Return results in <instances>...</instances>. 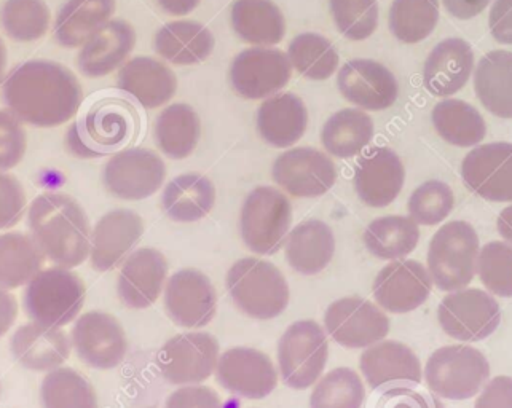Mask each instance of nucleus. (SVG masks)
I'll use <instances>...</instances> for the list:
<instances>
[{
    "mask_svg": "<svg viewBox=\"0 0 512 408\" xmlns=\"http://www.w3.org/2000/svg\"><path fill=\"white\" fill-rule=\"evenodd\" d=\"M2 101L21 122L53 128L79 112L83 91L74 72L63 64L31 59L8 72L2 83Z\"/></svg>",
    "mask_w": 512,
    "mask_h": 408,
    "instance_id": "obj_1",
    "label": "nucleus"
},
{
    "mask_svg": "<svg viewBox=\"0 0 512 408\" xmlns=\"http://www.w3.org/2000/svg\"><path fill=\"white\" fill-rule=\"evenodd\" d=\"M28 222L32 238L58 267H79L90 255L87 212L69 195L42 193L32 201Z\"/></svg>",
    "mask_w": 512,
    "mask_h": 408,
    "instance_id": "obj_2",
    "label": "nucleus"
},
{
    "mask_svg": "<svg viewBox=\"0 0 512 408\" xmlns=\"http://www.w3.org/2000/svg\"><path fill=\"white\" fill-rule=\"evenodd\" d=\"M227 287L233 303L251 318L273 319L288 308V281L273 263L265 260H238L229 270Z\"/></svg>",
    "mask_w": 512,
    "mask_h": 408,
    "instance_id": "obj_3",
    "label": "nucleus"
},
{
    "mask_svg": "<svg viewBox=\"0 0 512 408\" xmlns=\"http://www.w3.org/2000/svg\"><path fill=\"white\" fill-rule=\"evenodd\" d=\"M479 236L473 225L453 220L442 225L428 249V270L438 289L460 291L474 279L479 257Z\"/></svg>",
    "mask_w": 512,
    "mask_h": 408,
    "instance_id": "obj_4",
    "label": "nucleus"
},
{
    "mask_svg": "<svg viewBox=\"0 0 512 408\" xmlns=\"http://www.w3.org/2000/svg\"><path fill=\"white\" fill-rule=\"evenodd\" d=\"M85 295V284L69 268H48L29 281L24 291V310L34 322L63 327L79 316Z\"/></svg>",
    "mask_w": 512,
    "mask_h": 408,
    "instance_id": "obj_5",
    "label": "nucleus"
},
{
    "mask_svg": "<svg viewBox=\"0 0 512 408\" xmlns=\"http://www.w3.org/2000/svg\"><path fill=\"white\" fill-rule=\"evenodd\" d=\"M133 109L123 101L96 102L87 115L69 128L66 144L79 158H99L122 147L134 130Z\"/></svg>",
    "mask_w": 512,
    "mask_h": 408,
    "instance_id": "obj_6",
    "label": "nucleus"
},
{
    "mask_svg": "<svg viewBox=\"0 0 512 408\" xmlns=\"http://www.w3.org/2000/svg\"><path fill=\"white\" fill-rule=\"evenodd\" d=\"M490 377L487 357L473 346H444L426 362L425 380L434 394L465 401L481 393Z\"/></svg>",
    "mask_w": 512,
    "mask_h": 408,
    "instance_id": "obj_7",
    "label": "nucleus"
},
{
    "mask_svg": "<svg viewBox=\"0 0 512 408\" xmlns=\"http://www.w3.org/2000/svg\"><path fill=\"white\" fill-rule=\"evenodd\" d=\"M291 220V203L286 195L262 185L249 193L241 208V238L256 254H276L288 236Z\"/></svg>",
    "mask_w": 512,
    "mask_h": 408,
    "instance_id": "obj_8",
    "label": "nucleus"
},
{
    "mask_svg": "<svg viewBox=\"0 0 512 408\" xmlns=\"http://www.w3.org/2000/svg\"><path fill=\"white\" fill-rule=\"evenodd\" d=\"M329 343L315 321H297L288 327L278 345L281 378L289 388L308 389L323 375Z\"/></svg>",
    "mask_w": 512,
    "mask_h": 408,
    "instance_id": "obj_9",
    "label": "nucleus"
},
{
    "mask_svg": "<svg viewBox=\"0 0 512 408\" xmlns=\"http://www.w3.org/2000/svg\"><path fill=\"white\" fill-rule=\"evenodd\" d=\"M438 319L449 337L460 342H481L500 326V305L487 292L460 289L442 299Z\"/></svg>",
    "mask_w": 512,
    "mask_h": 408,
    "instance_id": "obj_10",
    "label": "nucleus"
},
{
    "mask_svg": "<svg viewBox=\"0 0 512 408\" xmlns=\"http://www.w3.org/2000/svg\"><path fill=\"white\" fill-rule=\"evenodd\" d=\"M217 362L219 343L206 332L176 335L157 354L160 375L171 385H195L208 380Z\"/></svg>",
    "mask_w": 512,
    "mask_h": 408,
    "instance_id": "obj_11",
    "label": "nucleus"
},
{
    "mask_svg": "<svg viewBox=\"0 0 512 408\" xmlns=\"http://www.w3.org/2000/svg\"><path fill=\"white\" fill-rule=\"evenodd\" d=\"M166 177L165 161L149 149L120 150L104 168L106 189L120 200H146L152 197Z\"/></svg>",
    "mask_w": 512,
    "mask_h": 408,
    "instance_id": "obj_12",
    "label": "nucleus"
},
{
    "mask_svg": "<svg viewBox=\"0 0 512 408\" xmlns=\"http://www.w3.org/2000/svg\"><path fill=\"white\" fill-rule=\"evenodd\" d=\"M291 74L288 56L278 48L270 47L241 51L230 67V80L235 91L253 101L278 95L288 85Z\"/></svg>",
    "mask_w": 512,
    "mask_h": 408,
    "instance_id": "obj_13",
    "label": "nucleus"
},
{
    "mask_svg": "<svg viewBox=\"0 0 512 408\" xmlns=\"http://www.w3.org/2000/svg\"><path fill=\"white\" fill-rule=\"evenodd\" d=\"M324 326L334 342L359 350L382 342L390 332V319L374 303L347 297L327 308Z\"/></svg>",
    "mask_w": 512,
    "mask_h": 408,
    "instance_id": "obj_14",
    "label": "nucleus"
},
{
    "mask_svg": "<svg viewBox=\"0 0 512 408\" xmlns=\"http://www.w3.org/2000/svg\"><path fill=\"white\" fill-rule=\"evenodd\" d=\"M71 335L75 353L91 369H115L127 356L125 330L114 316L104 311L82 314Z\"/></svg>",
    "mask_w": 512,
    "mask_h": 408,
    "instance_id": "obj_15",
    "label": "nucleus"
},
{
    "mask_svg": "<svg viewBox=\"0 0 512 408\" xmlns=\"http://www.w3.org/2000/svg\"><path fill=\"white\" fill-rule=\"evenodd\" d=\"M273 179L296 198H316L334 187L337 168L326 153L312 147H297L276 158Z\"/></svg>",
    "mask_w": 512,
    "mask_h": 408,
    "instance_id": "obj_16",
    "label": "nucleus"
},
{
    "mask_svg": "<svg viewBox=\"0 0 512 408\" xmlns=\"http://www.w3.org/2000/svg\"><path fill=\"white\" fill-rule=\"evenodd\" d=\"M461 177L477 197L512 201V144L493 142L471 150L461 165Z\"/></svg>",
    "mask_w": 512,
    "mask_h": 408,
    "instance_id": "obj_17",
    "label": "nucleus"
},
{
    "mask_svg": "<svg viewBox=\"0 0 512 408\" xmlns=\"http://www.w3.org/2000/svg\"><path fill=\"white\" fill-rule=\"evenodd\" d=\"M166 313L178 326L198 329L208 326L217 311L216 289L201 271L174 273L165 287Z\"/></svg>",
    "mask_w": 512,
    "mask_h": 408,
    "instance_id": "obj_18",
    "label": "nucleus"
},
{
    "mask_svg": "<svg viewBox=\"0 0 512 408\" xmlns=\"http://www.w3.org/2000/svg\"><path fill=\"white\" fill-rule=\"evenodd\" d=\"M216 378L225 391L245 399H264L278 383L272 359L254 348L225 351L217 362Z\"/></svg>",
    "mask_w": 512,
    "mask_h": 408,
    "instance_id": "obj_19",
    "label": "nucleus"
},
{
    "mask_svg": "<svg viewBox=\"0 0 512 408\" xmlns=\"http://www.w3.org/2000/svg\"><path fill=\"white\" fill-rule=\"evenodd\" d=\"M433 287L430 271L417 260H396L380 270L374 281V297L383 310L404 314L428 300Z\"/></svg>",
    "mask_w": 512,
    "mask_h": 408,
    "instance_id": "obj_20",
    "label": "nucleus"
},
{
    "mask_svg": "<svg viewBox=\"0 0 512 408\" xmlns=\"http://www.w3.org/2000/svg\"><path fill=\"white\" fill-rule=\"evenodd\" d=\"M343 98L366 110H385L399 96L398 79L382 63L372 59H351L337 77Z\"/></svg>",
    "mask_w": 512,
    "mask_h": 408,
    "instance_id": "obj_21",
    "label": "nucleus"
},
{
    "mask_svg": "<svg viewBox=\"0 0 512 408\" xmlns=\"http://www.w3.org/2000/svg\"><path fill=\"white\" fill-rule=\"evenodd\" d=\"M406 171L398 153L390 147H374L359 158L355 190L359 200L371 208H385L401 193Z\"/></svg>",
    "mask_w": 512,
    "mask_h": 408,
    "instance_id": "obj_22",
    "label": "nucleus"
},
{
    "mask_svg": "<svg viewBox=\"0 0 512 408\" xmlns=\"http://www.w3.org/2000/svg\"><path fill=\"white\" fill-rule=\"evenodd\" d=\"M144 224L130 209L107 212L91 235L90 260L96 271H111L127 260L141 240Z\"/></svg>",
    "mask_w": 512,
    "mask_h": 408,
    "instance_id": "obj_23",
    "label": "nucleus"
},
{
    "mask_svg": "<svg viewBox=\"0 0 512 408\" xmlns=\"http://www.w3.org/2000/svg\"><path fill=\"white\" fill-rule=\"evenodd\" d=\"M168 262L154 248H142L128 255L120 270L117 292L123 305L144 310L157 302L165 286Z\"/></svg>",
    "mask_w": 512,
    "mask_h": 408,
    "instance_id": "obj_24",
    "label": "nucleus"
},
{
    "mask_svg": "<svg viewBox=\"0 0 512 408\" xmlns=\"http://www.w3.org/2000/svg\"><path fill=\"white\" fill-rule=\"evenodd\" d=\"M361 372L372 389L414 386L422 383V365L417 354L404 343L379 342L361 356Z\"/></svg>",
    "mask_w": 512,
    "mask_h": 408,
    "instance_id": "obj_25",
    "label": "nucleus"
},
{
    "mask_svg": "<svg viewBox=\"0 0 512 408\" xmlns=\"http://www.w3.org/2000/svg\"><path fill=\"white\" fill-rule=\"evenodd\" d=\"M10 348L24 369L52 372L69 359L72 342L61 327L31 322L16 330Z\"/></svg>",
    "mask_w": 512,
    "mask_h": 408,
    "instance_id": "obj_26",
    "label": "nucleus"
},
{
    "mask_svg": "<svg viewBox=\"0 0 512 408\" xmlns=\"http://www.w3.org/2000/svg\"><path fill=\"white\" fill-rule=\"evenodd\" d=\"M136 45V32L127 21L111 20L82 45L77 64L90 79H101L117 71Z\"/></svg>",
    "mask_w": 512,
    "mask_h": 408,
    "instance_id": "obj_27",
    "label": "nucleus"
},
{
    "mask_svg": "<svg viewBox=\"0 0 512 408\" xmlns=\"http://www.w3.org/2000/svg\"><path fill=\"white\" fill-rule=\"evenodd\" d=\"M473 69V48L465 40L452 37L431 51L423 69V82L431 95L447 98L465 87Z\"/></svg>",
    "mask_w": 512,
    "mask_h": 408,
    "instance_id": "obj_28",
    "label": "nucleus"
},
{
    "mask_svg": "<svg viewBox=\"0 0 512 408\" xmlns=\"http://www.w3.org/2000/svg\"><path fill=\"white\" fill-rule=\"evenodd\" d=\"M117 85L146 109L165 106L178 90V80L170 67L149 56H138L123 64Z\"/></svg>",
    "mask_w": 512,
    "mask_h": 408,
    "instance_id": "obj_29",
    "label": "nucleus"
},
{
    "mask_svg": "<svg viewBox=\"0 0 512 408\" xmlns=\"http://www.w3.org/2000/svg\"><path fill=\"white\" fill-rule=\"evenodd\" d=\"M307 126V107L294 93L270 96L257 110V130L276 149L294 146L304 136Z\"/></svg>",
    "mask_w": 512,
    "mask_h": 408,
    "instance_id": "obj_30",
    "label": "nucleus"
},
{
    "mask_svg": "<svg viewBox=\"0 0 512 408\" xmlns=\"http://www.w3.org/2000/svg\"><path fill=\"white\" fill-rule=\"evenodd\" d=\"M335 236L321 220H307L292 230L286 241V260L300 275H318L331 263Z\"/></svg>",
    "mask_w": 512,
    "mask_h": 408,
    "instance_id": "obj_31",
    "label": "nucleus"
},
{
    "mask_svg": "<svg viewBox=\"0 0 512 408\" xmlns=\"http://www.w3.org/2000/svg\"><path fill=\"white\" fill-rule=\"evenodd\" d=\"M154 48L168 63L193 66L211 56L214 37L206 26L197 21H174L157 32Z\"/></svg>",
    "mask_w": 512,
    "mask_h": 408,
    "instance_id": "obj_32",
    "label": "nucleus"
},
{
    "mask_svg": "<svg viewBox=\"0 0 512 408\" xmlns=\"http://www.w3.org/2000/svg\"><path fill=\"white\" fill-rule=\"evenodd\" d=\"M115 13V0H67L56 15L55 39L61 47H82Z\"/></svg>",
    "mask_w": 512,
    "mask_h": 408,
    "instance_id": "obj_33",
    "label": "nucleus"
},
{
    "mask_svg": "<svg viewBox=\"0 0 512 408\" xmlns=\"http://www.w3.org/2000/svg\"><path fill=\"white\" fill-rule=\"evenodd\" d=\"M474 90L490 114L512 118L511 51L495 50L482 56L474 74Z\"/></svg>",
    "mask_w": 512,
    "mask_h": 408,
    "instance_id": "obj_34",
    "label": "nucleus"
},
{
    "mask_svg": "<svg viewBox=\"0 0 512 408\" xmlns=\"http://www.w3.org/2000/svg\"><path fill=\"white\" fill-rule=\"evenodd\" d=\"M162 203L166 214L174 222L192 224L208 216L214 208L216 189L203 174H182L166 185Z\"/></svg>",
    "mask_w": 512,
    "mask_h": 408,
    "instance_id": "obj_35",
    "label": "nucleus"
},
{
    "mask_svg": "<svg viewBox=\"0 0 512 408\" xmlns=\"http://www.w3.org/2000/svg\"><path fill=\"white\" fill-rule=\"evenodd\" d=\"M232 26L241 40L256 47L280 44L286 21L272 0H237L232 7Z\"/></svg>",
    "mask_w": 512,
    "mask_h": 408,
    "instance_id": "obj_36",
    "label": "nucleus"
},
{
    "mask_svg": "<svg viewBox=\"0 0 512 408\" xmlns=\"http://www.w3.org/2000/svg\"><path fill=\"white\" fill-rule=\"evenodd\" d=\"M45 254L32 236L0 235V289L26 286L44 267Z\"/></svg>",
    "mask_w": 512,
    "mask_h": 408,
    "instance_id": "obj_37",
    "label": "nucleus"
},
{
    "mask_svg": "<svg viewBox=\"0 0 512 408\" xmlns=\"http://www.w3.org/2000/svg\"><path fill=\"white\" fill-rule=\"evenodd\" d=\"M201 125L197 112L187 104H171L155 122V139L166 157L182 160L197 149Z\"/></svg>",
    "mask_w": 512,
    "mask_h": 408,
    "instance_id": "obj_38",
    "label": "nucleus"
},
{
    "mask_svg": "<svg viewBox=\"0 0 512 408\" xmlns=\"http://www.w3.org/2000/svg\"><path fill=\"white\" fill-rule=\"evenodd\" d=\"M374 138L372 118L359 109H343L332 115L321 133L324 149L337 158L356 157Z\"/></svg>",
    "mask_w": 512,
    "mask_h": 408,
    "instance_id": "obj_39",
    "label": "nucleus"
},
{
    "mask_svg": "<svg viewBox=\"0 0 512 408\" xmlns=\"http://www.w3.org/2000/svg\"><path fill=\"white\" fill-rule=\"evenodd\" d=\"M431 118L439 136L452 146H477L487 134V125L479 110L460 99H444L439 102Z\"/></svg>",
    "mask_w": 512,
    "mask_h": 408,
    "instance_id": "obj_40",
    "label": "nucleus"
},
{
    "mask_svg": "<svg viewBox=\"0 0 512 408\" xmlns=\"http://www.w3.org/2000/svg\"><path fill=\"white\" fill-rule=\"evenodd\" d=\"M420 228L412 217L386 216L375 219L364 232V244L382 260H398L414 252Z\"/></svg>",
    "mask_w": 512,
    "mask_h": 408,
    "instance_id": "obj_41",
    "label": "nucleus"
},
{
    "mask_svg": "<svg viewBox=\"0 0 512 408\" xmlns=\"http://www.w3.org/2000/svg\"><path fill=\"white\" fill-rule=\"evenodd\" d=\"M40 399L44 408H98V397L90 381L69 367L48 372L42 381Z\"/></svg>",
    "mask_w": 512,
    "mask_h": 408,
    "instance_id": "obj_42",
    "label": "nucleus"
},
{
    "mask_svg": "<svg viewBox=\"0 0 512 408\" xmlns=\"http://www.w3.org/2000/svg\"><path fill=\"white\" fill-rule=\"evenodd\" d=\"M288 58L299 74L310 80H326L339 67V53L334 45L315 32L300 34L289 45Z\"/></svg>",
    "mask_w": 512,
    "mask_h": 408,
    "instance_id": "obj_43",
    "label": "nucleus"
},
{
    "mask_svg": "<svg viewBox=\"0 0 512 408\" xmlns=\"http://www.w3.org/2000/svg\"><path fill=\"white\" fill-rule=\"evenodd\" d=\"M439 0H394L390 8V31L402 44H418L436 29Z\"/></svg>",
    "mask_w": 512,
    "mask_h": 408,
    "instance_id": "obj_44",
    "label": "nucleus"
},
{
    "mask_svg": "<svg viewBox=\"0 0 512 408\" xmlns=\"http://www.w3.org/2000/svg\"><path fill=\"white\" fill-rule=\"evenodd\" d=\"M52 12L45 0H7L0 8V26L15 42H36L47 34Z\"/></svg>",
    "mask_w": 512,
    "mask_h": 408,
    "instance_id": "obj_45",
    "label": "nucleus"
},
{
    "mask_svg": "<svg viewBox=\"0 0 512 408\" xmlns=\"http://www.w3.org/2000/svg\"><path fill=\"white\" fill-rule=\"evenodd\" d=\"M366 389L355 370L340 367L327 373L313 389L310 408H361Z\"/></svg>",
    "mask_w": 512,
    "mask_h": 408,
    "instance_id": "obj_46",
    "label": "nucleus"
},
{
    "mask_svg": "<svg viewBox=\"0 0 512 408\" xmlns=\"http://www.w3.org/2000/svg\"><path fill=\"white\" fill-rule=\"evenodd\" d=\"M477 273L492 294L512 297V244L492 241L477 257Z\"/></svg>",
    "mask_w": 512,
    "mask_h": 408,
    "instance_id": "obj_47",
    "label": "nucleus"
},
{
    "mask_svg": "<svg viewBox=\"0 0 512 408\" xmlns=\"http://www.w3.org/2000/svg\"><path fill=\"white\" fill-rule=\"evenodd\" d=\"M337 28L350 40H366L379 26L377 0H329Z\"/></svg>",
    "mask_w": 512,
    "mask_h": 408,
    "instance_id": "obj_48",
    "label": "nucleus"
},
{
    "mask_svg": "<svg viewBox=\"0 0 512 408\" xmlns=\"http://www.w3.org/2000/svg\"><path fill=\"white\" fill-rule=\"evenodd\" d=\"M453 203L455 198L446 182L428 181L410 195L407 208L417 224L433 227L449 217Z\"/></svg>",
    "mask_w": 512,
    "mask_h": 408,
    "instance_id": "obj_49",
    "label": "nucleus"
},
{
    "mask_svg": "<svg viewBox=\"0 0 512 408\" xmlns=\"http://www.w3.org/2000/svg\"><path fill=\"white\" fill-rule=\"evenodd\" d=\"M10 110H0V171L20 165L26 153V131Z\"/></svg>",
    "mask_w": 512,
    "mask_h": 408,
    "instance_id": "obj_50",
    "label": "nucleus"
},
{
    "mask_svg": "<svg viewBox=\"0 0 512 408\" xmlns=\"http://www.w3.org/2000/svg\"><path fill=\"white\" fill-rule=\"evenodd\" d=\"M26 211V193L15 176L0 171V230L15 227Z\"/></svg>",
    "mask_w": 512,
    "mask_h": 408,
    "instance_id": "obj_51",
    "label": "nucleus"
},
{
    "mask_svg": "<svg viewBox=\"0 0 512 408\" xmlns=\"http://www.w3.org/2000/svg\"><path fill=\"white\" fill-rule=\"evenodd\" d=\"M377 408H446L431 394L418 393L409 386H394L386 389Z\"/></svg>",
    "mask_w": 512,
    "mask_h": 408,
    "instance_id": "obj_52",
    "label": "nucleus"
},
{
    "mask_svg": "<svg viewBox=\"0 0 512 408\" xmlns=\"http://www.w3.org/2000/svg\"><path fill=\"white\" fill-rule=\"evenodd\" d=\"M165 408H222V402L214 389L192 385L174 391Z\"/></svg>",
    "mask_w": 512,
    "mask_h": 408,
    "instance_id": "obj_53",
    "label": "nucleus"
},
{
    "mask_svg": "<svg viewBox=\"0 0 512 408\" xmlns=\"http://www.w3.org/2000/svg\"><path fill=\"white\" fill-rule=\"evenodd\" d=\"M474 408H512V378L497 377L482 388Z\"/></svg>",
    "mask_w": 512,
    "mask_h": 408,
    "instance_id": "obj_54",
    "label": "nucleus"
},
{
    "mask_svg": "<svg viewBox=\"0 0 512 408\" xmlns=\"http://www.w3.org/2000/svg\"><path fill=\"white\" fill-rule=\"evenodd\" d=\"M493 39L503 45H512V0H495L489 16Z\"/></svg>",
    "mask_w": 512,
    "mask_h": 408,
    "instance_id": "obj_55",
    "label": "nucleus"
},
{
    "mask_svg": "<svg viewBox=\"0 0 512 408\" xmlns=\"http://www.w3.org/2000/svg\"><path fill=\"white\" fill-rule=\"evenodd\" d=\"M490 2L492 0H442L447 12L458 20H471L484 12Z\"/></svg>",
    "mask_w": 512,
    "mask_h": 408,
    "instance_id": "obj_56",
    "label": "nucleus"
},
{
    "mask_svg": "<svg viewBox=\"0 0 512 408\" xmlns=\"http://www.w3.org/2000/svg\"><path fill=\"white\" fill-rule=\"evenodd\" d=\"M18 318V303L12 294L0 289V338L12 329Z\"/></svg>",
    "mask_w": 512,
    "mask_h": 408,
    "instance_id": "obj_57",
    "label": "nucleus"
},
{
    "mask_svg": "<svg viewBox=\"0 0 512 408\" xmlns=\"http://www.w3.org/2000/svg\"><path fill=\"white\" fill-rule=\"evenodd\" d=\"M157 2L166 13L174 16L189 15L200 4V0H157Z\"/></svg>",
    "mask_w": 512,
    "mask_h": 408,
    "instance_id": "obj_58",
    "label": "nucleus"
},
{
    "mask_svg": "<svg viewBox=\"0 0 512 408\" xmlns=\"http://www.w3.org/2000/svg\"><path fill=\"white\" fill-rule=\"evenodd\" d=\"M498 232L508 243L512 244V206L503 209L498 217Z\"/></svg>",
    "mask_w": 512,
    "mask_h": 408,
    "instance_id": "obj_59",
    "label": "nucleus"
},
{
    "mask_svg": "<svg viewBox=\"0 0 512 408\" xmlns=\"http://www.w3.org/2000/svg\"><path fill=\"white\" fill-rule=\"evenodd\" d=\"M5 67H7V47H5V42L0 37V85L5 80Z\"/></svg>",
    "mask_w": 512,
    "mask_h": 408,
    "instance_id": "obj_60",
    "label": "nucleus"
},
{
    "mask_svg": "<svg viewBox=\"0 0 512 408\" xmlns=\"http://www.w3.org/2000/svg\"><path fill=\"white\" fill-rule=\"evenodd\" d=\"M0 393H2V385H0Z\"/></svg>",
    "mask_w": 512,
    "mask_h": 408,
    "instance_id": "obj_61",
    "label": "nucleus"
}]
</instances>
